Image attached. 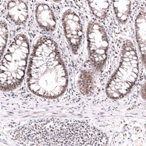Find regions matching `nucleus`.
<instances>
[{"mask_svg": "<svg viewBox=\"0 0 146 146\" xmlns=\"http://www.w3.org/2000/svg\"><path fill=\"white\" fill-rule=\"evenodd\" d=\"M135 32L139 52L141 59L145 64V39H146V22L145 10L141 11L135 20Z\"/></svg>", "mask_w": 146, "mask_h": 146, "instance_id": "nucleus-9", "label": "nucleus"}, {"mask_svg": "<svg viewBox=\"0 0 146 146\" xmlns=\"http://www.w3.org/2000/svg\"><path fill=\"white\" fill-rule=\"evenodd\" d=\"M62 23L66 39L71 50L73 54H77L83 38V28L80 18L74 10L68 8L63 12Z\"/></svg>", "mask_w": 146, "mask_h": 146, "instance_id": "nucleus-6", "label": "nucleus"}, {"mask_svg": "<svg viewBox=\"0 0 146 146\" xmlns=\"http://www.w3.org/2000/svg\"><path fill=\"white\" fill-rule=\"evenodd\" d=\"M35 19L39 27L46 32H54L57 20L51 7L46 3H39L35 8Z\"/></svg>", "mask_w": 146, "mask_h": 146, "instance_id": "nucleus-7", "label": "nucleus"}, {"mask_svg": "<svg viewBox=\"0 0 146 146\" xmlns=\"http://www.w3.org/2000/svg\"><path fill=\"white\" fill-rule=\"evenodd\" d=\"M113 9L116 20L120 24H125L131 13V3L129 1H113Z\"/></svg>", "mask_w": 146, "mask_h": 146, "instance_id": "nucleus-11", "label": "nucleus"}, {"mask_svg": "<svg viewBox=\"0 0 146 146\" xmlns=\"http://www.w3.org/2000/svg\"><path fill=\"white\" fill-rule=\"evenodd\" d=\"M88 7L92 14L97 18L104 20L106 18L110 4L107 1H88Z\"/></svg>", "mask_w": 146, "mask_h": 146, "instance_id": "nucleus-12", "label": "nucleus"}, {"mask_svg": "<svg viewBox=\"0 0 146 146\" xmlns=\"http://www.w3.org/2000/svg\"><path fill=\"white\" fill-rule=\"evenodd\" d=\"M18 145H105L109 139L100 129L86 121L62 119L31 120L10 133Z\"/></svg>", "mask_w": 146, "mask_h": 146, "instance_id": "nucleus-1", "label": "nucleus"}, {"mask_svg": "<svg viewBox=\"0 0 146 146\" xmlns=\"http://www.w3.org/2000/svg\"><path fill=\"white\" fill-rule=\"evenodd\" d=\"M68 77L58 45L50 37L36 40L31 55L27 85L33 94L46 99H56L66 91Z\"/></svg>", "mask_w": 146, "mask_h": 146, "instance_id": "nucleus-2", "label": "nucleus"}, {"mask_svg": "<svg viewBox=\"0 0 146 146\" xmlns=\"http://www.w3.org/2000/svg\"><path fill=\"white\" fill-rule=\"evenodd\" d=\"M87 40L90 62L97 71L101 72L105 66L109 50V38L104 27L96 22H90Z\"/></svg>", "mask_w": 146, "mask_h": 146, "instance_id": "nucleus-5", "label": "nucleus"}, {"mask_svg": "<svg viewBox=\"0 0 146 146\" xmlns=\"http://www.w3.org/2000/svg\"><path fill=\"white\" fill-rule=\"evenodd\" d=\"M78 86L81 93L86 96L91 95L95 90V80L91 71L82 70L78 77Z\"/></svg>", "mask_w": 146, "mask_h": 146, "instance_id": "nucleus-10", "label": "nucleus"}, {"mask_svg": "<svg viewBox=\"0 0 146 146\" xmlns=\"http://www.w3.org/2000/svg\"><path fill=\"white\" fill-rule=\"evenodd\" d=\"M7 13L9 19L14 24L22 25L29 18V7L25 1H10L7 5Z\"/></svg>", "mask_w": 146, "mask_h": 146, "instance_id": "nucleus-8", "label": "nucleus"}, {"mask_svg": "<svg viewBox=\"0 0 146 146\" xmlns=\"http://www.w3.org/2000/svg\"><path fill=\"white\" fill-rule=\"evenodd\" d=\"M139 74V60L135 45L125 40L121 46L119 66L109 79L106 94L112 100H119L126 96L132 90Z\"/></svg>", "mask_w": 146, "mask_h": 146, "instance_id": "nucleus-4", "label": "nucleus"}, {"mask_svg": "<svg viewBox=\"0 0 146 146\" xmlns=\"http://www.w3.org/2000/svg\"><path fill=\"white\" fill-rule=\"evenodd\" d=\"M9 36V29L7 22L1 21V27H0V37H1V53L3 57L4 52L5 50Z\"/></svg>", "mask_w": 146, "mask_h": 146, "instance_id": "nucleus-13", "label": "nucleus"}, {"mask_svg": "<svg viewBox=\"0 0 146 146\" xmlns=\"http://www.w3.org/2000/svg\"><path fill=\"white\" fill-rule=\"evenodd\" d=\"M30 52L29 40L25 33L17 35L8 47L1 63V91L19 87L25 77Z\"/></svg>", "mask_w": 146, "mask_h": 146, "instance_id": "nucleus-3", "label": "nucleus"}]
</instances>
